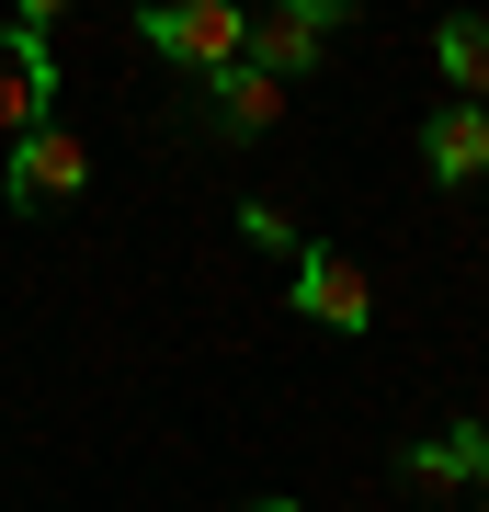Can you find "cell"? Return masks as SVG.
I'll return each mask as SVG.
<instances>
[{
    "instance_id": "1",
    "label": "cell",
    "mask_w": 489,
    "mask_h": 512,
    "mask_svg": "<svg viewBox=\"0 0 489 512\" xmlns=\"http://www.w3.org/2000/svg\"><path fill=\"white\" fill-rule=\"evenodd\" d=\"M69 194H91V148L46 114V126H23L0 148V205H12V217H46V205H69Z\"/></svg>"
},
{
    "instance_id": "2",
    "label": "cell",
    "mask_w": 489,
    "mask_h": 512,
    "mask_svg": "<svg viewBox=\"0 0 489 512\" xmlns=\"http://www.w3.org/2000/svg\"><path fill=\"white\" fill-rule=\"evenodd\" d=\"M137 35L160 46L171 69L217 80V69H239V35H251V12H239V0H148V12H137Z\"/></svg>"
},
{
    "instance_id": "3",
    "label": "cell",
    "mask_w": 489,
    "mask_h": 512,
    "mask_svg": "<svg viewBox=\"0 0 489 512\" xmlns=\"http://www.w3.org/2000/svg\"><path fill=\"white\" fill-rule=\"evenodd\" d=\"M330 35H342V0H262L251 35H239V57L273 69V80H308L319 57H330Z\"/></svg>"
},
{
    "instance_id": "4",
    "label": "cell",
    "mask_w": 489,
    "mask_h": 512,
    "mask_svg": "<svg viewBox=\"0 0 489 512\" xmlns=\"http://www.w3.org/2000/svg\"><path fill=\"white\" fill-rule=\"evenodd\" d=\"M57 114V57H46V35H0V137H23V126H46Z\"/></svg>"
},
{
    "instance_id": "5",
    "label": "cell",
    "mask_w": 489,
    "mask_h": 512,
    "mask_svg": "<svg viewBox=\"0 0 489 512\" xmlns=\"http://www.w3.org/2000/svg\"><path fill=\"white\" fill-rule=\"evenodd\" d=\"M296 308L319 330H364L376 319V285H364V262H342V251H296Z\"/></svg>"
},
{
    "instance_id": "6",
    "label": "cell",
    "mask_w": 489,
    "mask_h": 512,
    "mask_svg": "<svg viewBox=\"0 0 489 512\" xmlns=\"http://www.w3.org/2000/svg\"><path fill=\"white\" fill-rule=\"evenodd\" d=\"M205 114H217V137H273V126H285V80L239 57V69L205 80Z\"/></svg>"
},
{
    "instance_id": "7",
    "label": "cell",
    "mask_w": 489,
    "mask_h": 512,
    "mask_svg": "<svg viewBox=\"0 0 489 512\" xmlns=\"http://www.w3.org/2000/svg\"><path fill=\"white\" fill-rule=\"evenodd\" d=\"M421 160H433V183L455 194V183H478L489 171V103H444L433 126H421Z\"/></svg>"
},
{
    "instance_id": "8",
    "label": "cell",
    "mask_w": 489,
    "mask_h": 512,
    "mask_svg": "<svg viewBox=\"0 0 489 512\" xmlns=\"http://www.w3.org/2000/svg\"><path fill=\"white\" fill-rule=\"evenodd\" d=\"M433 69L455 80V103H489V23L478 12H444L433 23Z\"/></svg>"
},
{
    "instance_id": "9",
    "label": "cell",
    "mask_w": 489,
    "mask_h": 512,
    "mask_svg": "<svg viewBox=\"0 0 489 512\" xmlns=\"http://www.w3.org/2000/svg\"><path fill=\"white\" fill-rule=\"evenodd\" d=\"M478 456H489V433H478V421H455V433L410 444V478H421V490H467V478H478Z\"/></svg>"
},
{
    "instance_id": "10",
    "label": "cell",
    "mask_w": 489,
    "mask_h": 512,
    "mask_svg": "<svg viewBox=\"0 0 489 512\" xmlns=\"http://www.w3.org/2000/svg\"><path fill=\"white\" fill-rule=\"evenodd\" d=\"M239 228H251V251H308V239H296L285 217H273V205H251V217H239Z\"/></svg>"
},
{
    "instance_id": "11",
    "label": "cell",
    "mask_w": 489,
    "mask_h": 512,
    "mask_svg": "<svg viewBox=\"0 0 489 512\" xmlns=\"http://www.w3.org/2000/svg\"><path fill=\"white\" fill-rule=\"evenodd\" d=\"M57 12H69V0H12V23H23V35H46Z\"/></svg>"
},
{
    "instance_id": "12",
    "label": "cell",
    "mask_w": 489,
    "mask_h": 512,
    "mask_svg": "<svg viewBox=\"0 0 489 512\" xmlns=\"http://www.w3.org/2000/svg\"><path fill=\"white\" fill-rule=\"evenodd\" d=\"M467 490H478V501H489V456H478V478H467Z\"/></svg>"
},
{
    "instance_id": "13",
    "label": "cell",
    "mask_w": 489,
    "mask_h": 512,
    "mask_svg": "<svg viewBox=\"0 0 489 512\" xmlns=\"http://www.w3.org/2000/svg\"><path fill=\"white\" fill-rule=\"evenodd\" d=\"M239 512H296V501H239Z\"/></svg>"
},
{
    "instance_id": "14",
    "label": "cell",
    "mask_w": 489,
    "mask_h": 512,
    "mask_svg": "<svg viewBox=\"0 0 489 512\" xmlns=\"http://www.w3.org/2000/svg\"><path fill=\"white\" fill-rule=\"evenodd\" d=\"M239 12H262V0H239Z\"/></svg>"
}]
</instances>
